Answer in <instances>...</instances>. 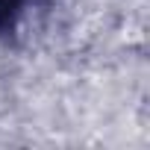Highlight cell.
I'll list each match as a JSON object with an SVG mask.
<instances>
[{"label": "cell", "instance_id": "cell-1", "mask_svg": "<svg viewBox=\"0 0 150 150\" xmlns=\"http://www.w3.org/2000/svg\"><path fill=\"white\" fill-rule=\"evenodd\" d=\"M21 3H24V0H0V30L12 27L15 15L21 12Z\"/></svg>", "mask_w": 150, "mask_h": 150}]
</instances>
